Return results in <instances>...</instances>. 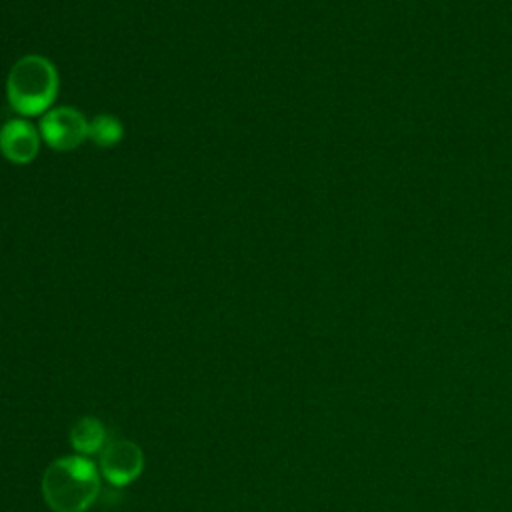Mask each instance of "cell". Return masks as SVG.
Instances as JSON below:
<instances>
[{
    "label": "cell",
    "mask_w": 512,
    "mask_h": 512,
    "mask_svg": "<svg viewBox=\"0 0 512 512\" xmlns=\"http://www.w3.org/2000/svg\"><path fill=\"white\" fill-rule=\"evenodd\" d=\"M90 122L70 106H60L46 112L40 120V136L44 142L58 150L68 152L78 148L88 138Z\"/></svg>",
    "instance_id": "obj_3"
},
{
    "label": "cell",
    "mask_w": 512,
    "mask_h": 512,
    "mask_svg": "<svg viewBox=\"0 0 512 512\" xmlns=\"http://www.w3.org/2000/svg\"><path fill=\"white\" fill-rule=\"evenodd\" d=\"M70 440L80 452H96L104 444V428L94 418H82L70 434Z\"/></svg>",
    "instance_id": "obj_6"
},
{
    "label": "cell",
    "mask_w": 512,
    "mask_h": 512,
    "mask_svg": "<svg viewBox=\"0 0 512 512\" xmlns=\"http://www.w3.org/2000/svg\"><path fill=\"white\" fill-rule=\"evenodd\" d=\"M88 138L98 144V146H114L116 142H120L122 138V124L118 118L110 116V114H100L94 120H90V128H88Z\"/></svg>",
    "instance_id": "obj_7"
},
{
    "label": "cell",
    "mask_w": 512,
    "mask_h": 512,
    "mask_svg": "<svg viewBox=\"0 0 512 512\" xmlns=\"http://www.w3.org/2000/svg\"><path fill=\"white\" fill-rule=\"evenodd\" d=\"M100 490V478L92 462L80 456H66L48 466L42 478V492L56 512H84Z\"/></svg>",
    "instance_id": "obj_1"
},
{
    "label": "cell",
    "mask_w": 512,
    "mask_h": 512,
    "mask_svg": "<svg viewBox=\"0 0 512 512\" xmlns=\"http://www.w3.org/2000/svg\"><path fill=\"white\" fill-rule=\"evenodd\" d=\"M40 136L36 128L20 118L8 120L0 128V152L14 164H28L36 158Z\"/></svg>",
    "instance_id": "obj_5"
},
{
    "label": "cell",
    "mask_w": 512,
    "mask_h": 512,
    "mask_svg": "<svg viewBox=\"0 0 512 512\" xmlns=\"http://www.w3.org/2000/svg\"><path fill=\"white\" fill-rule=\"evenodd\" d=\"M6 94L12 108L24 116L46 112L58 94V72L54 64L38 54L22 56L8 72Z\"/></svg>",
    "instance_id": "obj_2"
},
{
    "label": "cell",
    "mask_w": 512,
    "mask_h": 512,
    "mask_svg": "<svg viewBox=\"0 0 512 512\" xmlns=\"http://www.w3.org/2000/svg\"><path fill=\"white\" fill-rule=\"evenodd\" d=\"M142 452L136 444L128 440H112L102 452V474L112 484H128L142 470Z\"/></svg>",
    "instance_id": "obj_4"
}]
</instances>
